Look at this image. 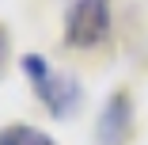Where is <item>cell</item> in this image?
Instances as JSON below:
<instances>
[{"label": "cell", "mask_w": 148, "mask_h": 145, "mask_svg": "<svg viewBox=\"0 0 148 145\" xmlns=\"http://www.w3.org/2000/svg\"><path fill=\"white\" fill-rule=\"evenodd\" d=\"M23 73L31 76L38 99L49 107L53 119H69V114L76 111V103H80V96H84L76 76H69V73H53L49 61H46V57H38V53H27V57H23Z\"/></svg>", "instance_id": "6da1fadb"}, {"label": "cell", "mask_w": 148, "mask_h": 145, "mask_svg": "<svg viewBox=\"0 0 148 145\" xmlns=\"http://www.w3.org/2000/svg\"><path fill=\"white\" fill-rule=\"evenodd\" d=\"M110 35V0H76L65 15V42L91 50Z\"/></svg>", "instance_id": "7a4b0ae2"}, {"label": "cell", "mask_w": 148, "mask_h": 145, "mask_svg": "<svg viewBox=\"0 0 148 145\" xmlns=\"http://www.w3.org/2000/svg\"><path fill=\"white\" fill-rule=\"evenodd\" d=\"M129 126H133V103L125 92H114L99 114V141L103 145H122L129 137Z\"/></svg>", "instance_id": "3957f363"}, {"label": "cell", "mask_w": 148, "mask_h": 145, "mask_svg": "<svg viewBox=\"0 0 148 145\" xmlns=\"http://www.w3.org/2000/svg\"><path fill=\"white\" fill-rule=\"evenodd\" d=\"M0 145H57V141L34 126H27V122H12L0 130Z\"/></svg>", "instance_id": "277c9868"}, {"label": "cell", "mask_w": 148, "mask_h": 145, "mask_svg": "<svg viewBox=\"0 0 148 145\" xmlns=\"http://www.w3.org/2000/svg\"><path fill=\"white\" fill-rule=\"evenodd\" d=\"M4 65H8V31L0 27V73H4Z\"/></svg>", "instance_id": "5b68a950"}]
</instances>
